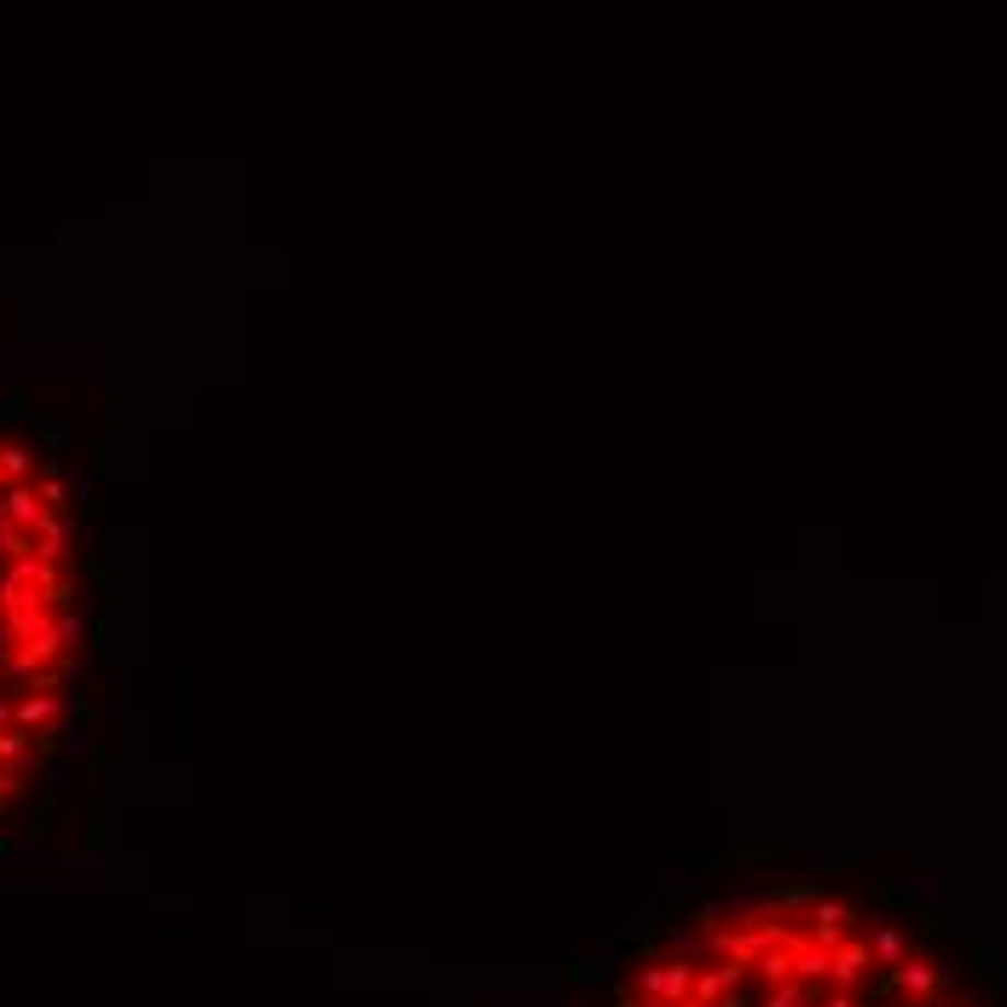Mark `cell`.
<instances>
[{
	"label": "cell",
	"mask_w": 1007,
	"mask_h": 1007,
	"mask_svg": "<svg viewBox=\"0 0 1007 1007\" xmlns=\"http://www.w3.org/2000/svg\"><path fill=\"white\" fill-rule=\"evenodd\" d=\"M614 1007H991L903 920L822 886H776L695 909L661 932Z\"/></svg>",
	"instance_id": "obj_1"
},
{
	"label": "cell",
	"mask_w": 1007,
	"mask_h": 1007,
	"mask_svg": "<svg viewBox=\"0 0 1007 1007\" xmlns=\"http://www.w3.org/2000/svg\"><path fill=\"white\" fill-rule=\"evenodd\" d=\"M81 672V557L65 476L0 435V822L41 788Z\"/></svg>",
	"instance_id": "obj_2"
}]
</instances>
